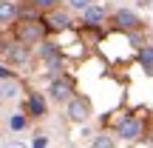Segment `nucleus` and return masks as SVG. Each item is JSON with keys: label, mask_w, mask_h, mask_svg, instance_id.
Wrapping results in <instances>:
<instances>
[{"label": "nucleus", "mask_w": 153, "mask_h": 148, "mask_svg": "<svg viewBox=\"0 0 153 148\" xmlns=\"http://www.w3.org/2000/svg\"><path fill=\"white\" fill-rule=\"evenodd\" d=\"M48 26H45V20H37V17L31 14H23L20 20L14 23V40H20V43L26 46H40L43 40H48Z\"/></svg>", "instance_id": "f257e3e1"}, {"label": "nucleus", "mask_w": 153, "mask_h": 148, "mask_svg": "<svg viewBox=\"0 0 153 148\" xmlns=\"http://www.w3.org/2000/svg\"><path fill=\"white\" fill-rule=\"evenodd\" d=\"M65 114H68V120H71V122H76V125H85V122L91 120L94 108H91V103H88V97L74 94V97L65 103Z\"/></svg>", "instance_id": "f03ea898"}, {"label": "nucleus", "mask_w": 153, "mask_h": 148, "mask_svg": "<svg viewBox=\"0 0 153 148\" xmlns=\"http://www.w3.org/2000/svg\"><path fill=\"white\" fill-rule=\"evenodd\" d=\"M34 57L31 46L20 43V40H11V43L3 46V63H14V66H26L28 60Z\"/></svg>", "instance_id": "7ed1b4c3"}, {"label": "nucleus", "mask_w": 153, "mask_h": 148, "mask_svg": "<svg viewBox=\"0 0 153 148\" xmlns=\"http://www.w3.org/2000/svg\"><path fill=\"white\" fill-rule=\"evenodd\" d=\"M48 94H51V100H54V103H68V100L74 97V80H71L68 74L54 77V80H51V86H48Z\"/></svg>", "instance_id": "20e7f679"}, {"label": "nucleus", "mask_w": 153, "mask_h": 148, "mask_svg": "<svg viewBox=\"0 0 153 148\" xmlns=\"http://www.w3.org/2000/svg\"><path fill=\"white\" fill-rule=\"evenodd\" d=\"M142 131H145V122L139 120V117H133V114H125V120L116 125V137H122L125 143L139 140V137H142Z\"/></svg>", "instance_id": "39448f33"}, {"label": "nucleus", "mask_w": 153, "mask_h": 148, "mask_svg": "<svg viewBox=\"0 0 153 148\" xmlns=\"http://www.w3.org/2000/svg\"><path fill=\"white\" fill-rule=\"evenodd\" d=\"M111 23H114V29L122 32V34H128V32H133V29L142 26V20H139V14L133 9H116L114 17H111Z\"/></svg>", "instance_id": "423d86ee"}, {"label": "nucleus", "mask_w": 153, "mask_h": 148, "mask_svg": "<svg viewBox=\"0 0 153 148\" xmlns=\"http://www.w3.org/2000/svg\"><path fill=\"white\" fill-rule=\"evenodd\" d=\"M0 80H3V100H17V97H20L23 86H20V80H17V77H11L9 63H3V66H0Z\"/></svg>", "instance_id": "0eeeda50"}, {"label": "nucleus", "mask_w": 153, "mask_h": 148, "mask_svg": "<svg viewBox=\"0 0 153 148\" xmlns=\"http://www.w3.org/2000/svg\"><path fill=\"white\" fill-rule=\"evenodd\" d=\"M105 23H108V11H105V6H88L85 11H82V26L85 29H102Z\"/></svg>", "instance_id": "6e6552de"}, {"label": "nucleus", "mask_w": 153, "mask_h": 148, "mask_svg": "<svg viewBox=\"0 0 153 148\" xmlns=\"http://www.w3.org/2000/svg\"><path fill=\"white\" fill-rule=\"evenodd\" d=\"M45 26H48V32H68V29L74 26V20H71V14H68V11L54 9V11H48V14H45Z\"/></svg>", "instance_id": "1a4fd4ad"}, {"label": "nucleus", "mask_w": 153, "mask_h": 148, "mask_svg": "<svg viewBox=\"0 0 153 148\" xmlns=\"http://www.w3.org/2000/svg\"><path fill=\"white\" fill-rule=\"evenodd\" d=\"M26 114L34 117V120H40V117L48 114V103H45V97H43L40 91H31V94L26 97Z\"/></svg>", "instance_id": "9d476101"}, {"label": "nucleus", "mask_w": 153, "mask_h": 148, "mask_svg": "<svg viewBox=\"0 0 153 148\" xmlns=\"http://www.w3.org/2000/svg\"><path fill=\"white\" fill-rule=\"evenodd\" d=\"M20 20V11H17V3H11V0H0V23H3V29L9 32L14 23Z\"/></svg>", "instance_id": "9b49d317"}, {"label": "nucleus", "mask_w": 153, "mask_h": 148, "mask_svg": "<svg viewBox=\"0 0 153 148\" xmlns=\"http://www.w3.org/2000/svg\"><path fill=\"white\" fill-rule=\"evenodd\" d=\"M139 66H142L145 71H150V74H153V46H150V43L139 49Z\"/></svg>", "instance_id": "f8f14e48"}, {"label": "nucleus", "mask_w": 153, "mask_h": 148, "mask_svg": "<svg viewBox=\"0 0 153 148\" xmlns=\"http://www.w3.org/2000/svg\"><path fill=\"white\" fill-rule=\"evenodd\" d=\"M91 145L94 148H116V140L111 134H97V137H91Z\"/></svg>", "instance_id": "ddd939ff"}, {"label": "nucleus", "mask_w": 153, "mask_h": 148, "mask_svg": "<svg viewBox=\"0 0 153 148\" xmlns=\"http://www.w3.org/2000/svg\"><path fill=\"white\" fill-rule=\"evenodd\" d=\"M9 128H11V131H26V128H28L26 114H11L9 117Z\"/></svg>", "instance_id": "4468645a"}, {"label": "nucleus", "mask_w": 153, "mask_h": 148, "mask_svg": "<svg viewBox=\"0 0 153 148\" xmlns=\"http://www.w3.org/2000/svg\"><path fill=\"white\" fill-rule=\"evenodd\" d=\"M31 6L37 11H54L57 6H60V0H31Z\"/></svg>", "instance_id": "2eb2a0df"}, {"label": "nucleus", "mask_w": 153, "mask_h": 148, "mask_svg": "<svg viewBox=\"0 0 153 148\" xmlns=\"http://www.w3.org/2000/svg\"><path fill=\"white\" fill-rule=\"evenodd\" d=\"M68 6H71V9H79V11H85L88 6H94V0H68Z\"/></svg>", "instance_id": "dca6fc26"}, {"label": "nucleus", "mask_w": 153, "mask_h": 148, "mask_svg": "<svg viewBox=\"0 0 153 148\" xmlns=\"http://www.w3.org/2000/svg\"><path fill=\"white\" fill-rule=\"evenodd\" d=\"M45 143H48V140H45V137H34L31 148H45Z\"/></svg>", "instance_id": "f3484780"}, {"label": "nucleus", "mask_w": 153, "mask_h": 148, "mask_svg": "<svg viewBox=\"0 0 153 148\" xmlns=\"http://www.w3.org/2000/svg\"><path fill=\"white\" fill-rule=\"evenodd\" d=\"M6 148H26V143H20V140H14V143H9Z\"/></svg>", "instance_id": "a211bd4d"}]
</instances>
